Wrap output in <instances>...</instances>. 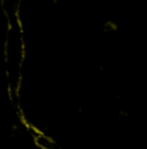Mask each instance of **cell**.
<instances>
[{
	"label": "cell",
	"mask_w": 147,
	"mask_h": 149,
	"mask_svg": "<svg viewBox=\"0 0 147 149\" xmlns=\"http://www.w3.org/2000/svg\"><path fill=\"white\" fill-rule=\"evenodd\" d=\"M29 131H30L31 136H33V140H34V143H35V145L39 147L40 149H64V147H63L60 143H57L52 136L42 132L38 128L30 127Z\"/></svg>",
	"instance_id": "7a4b0ae2"
},
{
	"label": "cell",
	"mask_w": 147,
	"mask_h": 149,
	"mask_svg": "<svg viewBox=\"0 0 147 149\" xmlns=\"http://www.w3.org/2000/svg\"><path fill=\"white\" fill-rule=\"evenodd\" d=\"M4 58L9 86L13 90H17L21 84L25 61V39L18 21L11 22V26L8 29L4 47Z\"/></svg>",
	"instance_id": "6da1fadb"
}]
</instances>
